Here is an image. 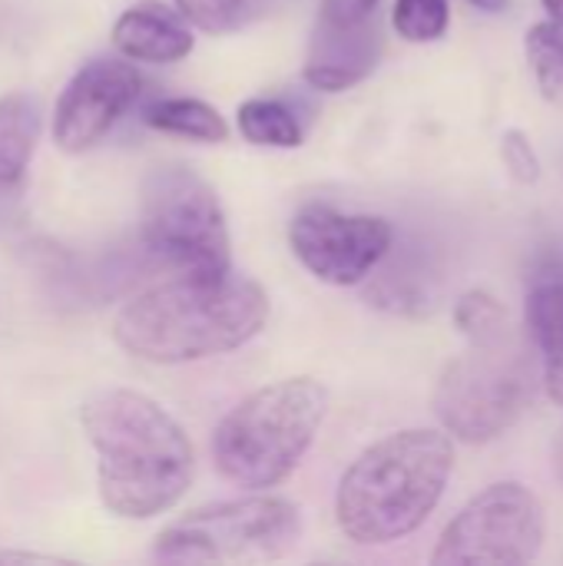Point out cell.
<instances>
[{
	"label": "cell",
	"mask_w": 563,
	"mask_h": 566,
	"mask_svg": "<svg viewBox=\"0 0 563 566\" xmlns=\"http://www.w3.org/2000/svg\"><path fill=\"white\" fill-rule=\"evenodd\" d=\"M80 421L96 451V488L110 514L149 521L186 497L196 471L192 444L153 398L110 388L83 405Z\"/></svg>",
	"instance_id": "cell-1"
},
{
	"label": "cell",
	"mask_w": 563,
	"mask_h": 566,
	"mask_svg": "<svg viewBox=\"0 0 563 566\" xmlns=\"http://www.w3.org/2000/svg\"><path fill=\"white\" fill-rule=\"evenodd\" d=\"M269 295L242 275L163 282L116 312L113 338L149 365H186L236 352L262 332Z\"/></svg>",
	"instance_id": "cell-2"
},
{
	"label": "cell",
	"mask_w": 563,
	"mask_h": 566,
	"mask_svg": "<svg viewBox=\"0 0 563 566\" xmlns=\"http://www.w3.org/2000/svg\"><path fill=\"white\" fill-rule=\"evenodd\" d=\"M455 471L448 431L408 428L365 448L338 481L335 517L348 541L385 547L415 534L438 507Z\"/></svg>",
	"instance_id": "cell-3"
},
{
	"label": "cell",
	"mask_w": 563,
	"mask_h": 566,
	"mask_svg": "<svg viewBox=\"0 0 563 566\" xmlns=\"http://www.w3.org/2000/svg\"><path fill=\"white\" fill-rule=\"evenodd\" d=\"M329 395L315 378H285L242 398L212 434L216 471L246 491H265L295 474L309 454Z\"/></svg>",
	"instance_id": "cell-4"
},
{
	"label": "cell",
	"mask_w": 563,
	"mask_h": 566,
	"mask_svg": "<svg viewBox=\"0 0 563 566\" xmlns=\"http://www.w3.org/2000/svg\"><path fill=\"white\" fill-rule=\"evenodd\" d=\"M534 398V361L524 342H481L451 358L435 385L441 428L465 444H488L521 421Z\"/></svg>",
	"instance_id": "cell-5"
},
{
	"label": "cell",
	"mask_w": 563,
	"mask_h": 566,
	"mask_svg": "<svg viewBox=\"0 0 563 566\" xmlns=\"http://www.w3.org/2000/svg\"><path fill=\"white\" fill-rule=\"evenodd\" d=\"M143 245L192 279H219L232 265L219 196L186 166H156L143 182Z\"/></svg>",
	"instance_id": "cell-6"
},
{
	"label": "cell",
	"mask_w": 563,
	"mask_h": 566,
	"mask_svg": "<svg viewBox=\"0 0 563 566\" xmlns=\"http://www.w3.org/2000/svg\"><path fill=\"white\" fill-rule=\"evenodd\" d=\"M302 514L285 497H242L169 524L153 554L166 564H265L295 551Z\"/></svg>",
	"instance_id": "cell-7"
},
{
	"label": "cell",
	"mask_w": 563,
	"mask_h": 566,
	"mask_svg": "<svg viewBox=\"0 0 563 566\" xmlns=\"http://www.w3.org/2000/svg\"><path fill=\"white\" fill-rule=\"evenodd\" d=\"M548 537L541 501L518 481L484 488L441 534L435 566H521L538 560Z\"/></svg>",
	"instance_id": "cell-8"
},
{
	"label": "cell",
	"mask_w": 563,
	"mask_h": 566,
	"mask_svg": "<svg viewBox=\"0 0 563 566\" xmlns=\"http://www.w3.org/2000/svg\"><path fill=\"white\" fill-rule=\"evenodd\" d=\"M395 229L382 216L338 212L332 206L312 202L295 212L289 226V245L295 259L329 285L365 282L392 252Z\"/></svg>",
	"instance_id": "cell-9"
},
{
	"label": "cell",
	"mask_w": 563,
	"mask_h": 566,
	"mask_svg": "<svg viewBox=\"0 0 563 566\" xmlns=\"http://www.w3.org/2000/svg\"><path fill=\"white\" fill-rule=\"evenodd\" d=\"M143 76L123 60H93L73 73L56 99L53 139L66 153L96 146L139 99Z\"/></svg>",
	"instance_id": "cell-10"
},
{
	"label": "cell",
	"mask_w": 563,
	"mask_h": 566,
	"mask_svg": "<svg viewBox=\"0 0 563 566\" xmlns=\"http://www.w3.org/2000/svg\"><path fill=\"white\" fill-rule=\"evenodd\" d=\"M382 60V30L375 20L355 27H325L319 23L302 70L305 83L322 93H342L362 83Z\"/></svg>",
	"instance_id": "cell-11"
},
{
	"label": "cell",
	"mask_w": 563,
	"mask_h": 566,
	"mask_svg": "<svg viewBox=\"0 0 563 566\" xmlns=\"http://www.w3.org/2000/svg\"><path fill=\"white\" fill-rule=\"evenodd\" d=\"M113 46L136 63H176L192 53L196 40L163 3H136L113 23Z\"/></svg>",
	"instance_id": "cell-12"
},
{
	"label": "cell",
	"mask_w": 563,
	"mask_h": 566,
	"mask_svg": "<svg viewBox=\"0 0 563 566\" xmlns=\"http://www.w3.org/2000/svg\"><path fill=\"white\" fill-rule=\"evenodd\" d=\"M40 136V109L27 93L0 99V196L17 189Z\"/></svg>",
	"instance_id": "cell-13"
},
{
	"label": "cell",
	"mask_w": 563,
	"mask_h": 566,
	"mask_svg": "<svg viewBox=\"0 0 563 566\" xmlns=\"http://www.w3.org/2000/svg\"><path fill=\"white\" fill-rule=\"evenodd\" d=\"M143 123L149 129L196 139V143H226L229 139V126L219 116V109H212L202 99H189V96L156 99L153 106L143 109Z\"/></svg>",
	"instance_id": "cell-14"
},
{
	"label": "cell",
	"mask_w": 563,
	"mask_h": 566,
	"mask_svg": "<svg viewBox=\"0 0 563 566\" xmlns=\"http://www.w3.org/2000/svg\"><path fill=\"white\" fill-rule=\"evenodd\" d=\"M239 133L252 146L292 149L302 143V126L295 113L279 99H246L239 106Z\"/></svg>",
	"instance_id": "cell-15"
},
{
	"label": "cell",
	"mask_w": 563,
	"mask_h": 566,
	"mask_svg": "<svg viewBox=\"0 0 563 566\" xmlns=\"http://www.w3.org/2000/svg\"><path fill=\"white\" fill-rule=\"evenodd\" d=\"M528 63L541 96L551 106H563V27L554 20H541L528 30L524 40Z\"/></svg>",
	"instance_id": "cell-16"
},
{
	"label": "cell",
	"mask_w": 563,
	"mask_h": 566,
	"mask_svg": "<svg viewBox=\"0 0 563 566\" xmlns=\"http://www.w3.org/2000/svg\"><path fill=\"white\" fill-rule=\"evenodd\" d=\"M455 325H458V332L471 345L504 342V338H514L518 335V325H514L511 312L494 295H488L481 289L461 295V302L455 305Z\"/></svg>",
	"instance_id": "cell-17"
},
{
	"label": "cell",
	"mask_w": 563,
	"mask_h": 566,
	"mask_svg": "<svg viewBox=\"0 0 563 566\" xmlns=\"http://www.w3.org/2000/svg\"><path fill=\"white\" fill-rule=\"evenodd\" d=\"M183 20L206 33H232L269 10V0H176Z\"/></svg>",
	"instance_id": "cell-18"
},
{
	"label": "cell",
	"mask_w": 563,
	"mask_h": 566,
	"mask_svg": "<svg viewBox=\"0 0 563 566\" xmlns=\"http://www.w3.org/2000/svg\"><path fill=\"white\" fill-rule=\"evenodd\" d=\"M451 23L448 0H395L392 27L408 43H435Z\"/></svg>",
	"instance_id": "cell-19"
},
{
	"label": "cell",
	"mask_w": 563,
	"mask_h": 566,
	"mask_svg": "<svg viewBox=\"0 0 563 566\" xmlns=\"http://www.w3.org/2000/svg\"><path fill=\"white\" fill-rule=\"evenodd\" d=\"M524 322L541 352L563 345V282H541L524 305Z\"/></svg>",
	"instance_id": "cell-20"
},
{
	"label": "cell",
	"mask_w": 563,
	"mask_h": 566,
	"mask_svg": "<svg viewBox=\"0 0 563 566\" xmlns=\"http://www.w3.org/2000/svg\"><path fill=\"white\" fill-rule=\"evenodd\" d=\"M501 159H504V166H508L514 182L534 186L541 179V156H538L531 136L524 129H508L501 136Z\"/></svg>",
	"instance_id": "cell-21"
},
{
	"label": "cell",
	"mask_w": 563,
	"mask_h": 566,
	"mask_svg": "<svg viewBox=\"0 0 563 566\" xmlns=\"http://www.w3.org/2000/svg\"><path fill=\"white\" fill-rule=\"evenodd\" d=\"M378 0H322L319 23L325 27H355L365 20H375Z\"/></svg>",
	"instance_id": "cell-22"
},
{
	"label": "cell",
	"mask_w": 563,
	"mask_h": 566,
	"mask_svg": "<svg viewBox=\"0 0 563 566\" xmlns=\"http://www.w3.org/2000/svg\"><path fill=\"white\" fill-rule=\"evenodd\" d=\"M541 355H544V388L563 408V348L541 352Z\"/></svg>",
	"instance_id": "cell-23"
},
{
	"label": "cell",
	"mask_w": 563,
	"mask_h": 566,
	"mask_svg": "<svg viewBox=\"0 0 563 566\" xmlns=\"http://www.w3.org/2000/svg\"><path fill=\"white\" fill-rule=\"evenodd\" d=\"M0 564H66L60 557H40V554H17V551H0Z\"/></svg>",
	"instance_id": "cell-24"
},
{
	"label": "cell",
	"mask_w": 563,
	"mask_h": 566,
	"mask_svg": "<svg viewBox=\"0 0 563 566\" xmlns=\"http://www.w3.org/2000/svg\"><path fill=\"white\" fill-rule=\"evenodd\" d=\"M554 474L561 478V484H563V428L557 431V438H554Z\"/></svg>",
	"instance_id": "cell-25"
},
{
	"label": "cell",
	"mask_w": 563,
	"mask_h": 566,
	"mask_svg": "<svg viewBox=\"0 0 563 566\" xmlns=\"http://www.w3.org/2000/svg\"><path fill=\"white\" fill-rule=\"evenodd\" d=\"M471 7H478V10H484V13H501V10H508V0H468Z\"/></svg>",
	"instance_id": "cell-26"
},
{
	"label": "cell",
	"mask_w": 563,
	"mask_h": 566,
	"mask_svg": "<svg viewBox=\"0 0 563 566\" xmlns=\"http://www.w3.org/2000/svg\"><path fill=\"white\" fill-rule=\"evenodd\" d=\"M541 3H544L548 17H551L554 23H561L563 27V0H541Z\"/></svg>",
	"instance_id": "cell-27"
}]
</instances>
